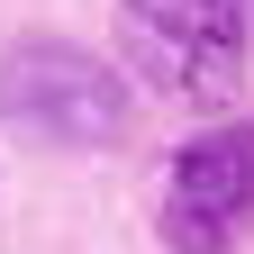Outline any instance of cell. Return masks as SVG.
I'll return each mask as SVG.
<instances>
[{"instance_id":"2","label":"cell","mask_w":254,"mask_h":254,"mask_svg":"<svg viewBox=\"0 0 254 254\" xmlns=\"http://www.w3.org/2000/svg\"><path fill=\"white\" fill-rule=\"evenodd\" d=\"M127 46L164 91H182L190 109L236 100L245 55H254V0H118Z\"/></svg>"},{"instance_id":"1","label":"cell","mask_w":254,"mask_h":254,"mask_svg":"<svg viewBox=\"0 0 254 254\" xmlns=\"http://www.w3.org/2000/svg\"><path fill=\"white\" fill-rule=\"evenodd\" d=\"M0 118H9V136H27V145L82 154V145L127 136V82L100 55L64 46V37H18L0 55Z\"/></svg>"},{"instance_id":"3","label":"cell","mask_w":254,"mask_h":254,"mask_svg":"<svg viewBox=\"0 0 254 254\" xmlns=\"http://www.w3.org/2000/svg\"><path fill=\"white\" fill-rule=\"evenodd\" d=\"M254 236V118L190 136L164 173V245L173 254H236Z\"/></svg>"}]
</instances>
